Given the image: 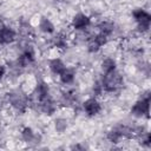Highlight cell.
Listing matches in <instances>:
<instances>
[{"instance_id": "cell-1", "label": "cell", "mask_w": 151, "mask_h": 151, "mask_svg": "<svg viewBox=\"0 0 151 151\" xmlns=\"http://www.w3.org/2000/svg\"><path fill=\"white\" fill-rule=\"evenodd\" d=\"M104 92L106 93H112L116 92L117 90H119L123 85V76L120 74V72H118L117 70L105 73L103 74V78L100 80Z\"/></svg>"}, {"instance_id": "cell-2", "label": "cell", "mask_w": 151, "mask_h": 151, "mask_svg": "<svg viewBox=\"0 0 151 151\" xmlns=\"http://www.w3.org/2000/svg\"><path fill=\"white\" fill-rule=\"evenodd\" d=\"M149 107H150V96L146 94L145 97H143L142 99L137 100L133 104L131 109V113L137 117H143V116L149 117Z\"/></svg>"}, {"instance_id": "cell-3", "label": "cell", "mask_w": 151, "mask_h": 151, "mask_svg": "<svg viewBox=\"0 0 151 151\" xmlns=\"http://www.w3.org/2000/svg\"><path fill=\"white\" fill-rule=\"evenodd\" d=\"M90 25H91V18L81 12L74 14L73 18L71 19V27L76 31L86 29L90 27Z\"/></svg>"}, {"instance_id": "cell-4", "label": "cell", "mask_w": 151, "mask_h": 151, "mask_svg": "<svg viewBox=\"0 0 151 151\" xmlns=\"http://www.w3.org/2000/svg\"><path fill=\"white\" fill-rule=\"evenodd\" d=\"M83 109L87 116H96L101 111V103L96 97H91L83 103Z\"/></svg>"}, {"instance_id": "cell-5", "label": "cell", "mask_w": 151, "mask_h": 151, "mask_svg": "<svg viewBox=\"0 0 151 151\" xmlns=\"http://www.w3.org/2000/svg\"><path fill=\"white\" fill-rule=\"evenodd\" d=\"M17 35H18V32L14 28L6 26L0 32V45H9L14 42L17 40Z\"/></svg>"}, {"instance_id": "cell-6", "label": "cell", "mask_w": 151, "mask_h": 151, "mask_svg": "<svg viewBox=\"0 0 151 151\" xmlns=\"http://www.w3.org/2000/svg\"><path fill=\"white\" fill-rule=\"evenodd\" d=\"M48 67H50V71H51L53 74L59 76V74L66 68V65H65V63H64L60 58L55 57V58H52V59L48 61Z\"/></svg>"}, {"instance_id": "cell-7", "label": "cell", "mask_w": 151, "mask_h": 151, "mask_svg": "<svg viewBox=\"0 0 151 151\" xmlns=\"http://www.w3.org/2000/svg\"><path fill=\"white\" fill-rule=\"evenodd\" d=\"M38 28L42 32V33H46V34H51L54 32V25L53 22L47 18V17H41L39 19V22H38Z\"/></svg>"}, {"instance_id": "cell-8", "label": "cell", "mask_w": 151, "mask_h": 151, "mask_svg": "<svg viewBox=\"0 0 151 151\" xmlns=\"http://www.w3.org/2000/svg\"><path fill=\"white\" fill-rule=\"evenodd\" d=\"M74 78H76V72L73 68H68L66 67L60 74H59V80L61 84L64 85H70L74 81Z\"/></svg>"}, {"instance_id": "cell-9", "label": "cell", "mask_w": 151, "mask_h": 151, "mask_svg": "<svg viewBox=\"0 0 151 151\" xmlns=\"http://www.w3.org/2000/svg\"><path fill=\"white\" fill-rule=\"evenodd\" d=\"M132 17L134 18L136 22H142V21H151V15L150 13L144 9V8H136L132 12Z\"/></svg>"}, {"instance_id": "cell-10", "label": "cell", "mask_w": 151, "mask_h": 151, "mask_svg": "<svg viewBox=\"0 0 151 151\" xmlns=\"http://www.w3.org/2000/svg\"><path fill=\"white\" fill-rule=\"evenodd\" d=\"M52 44H53V47L57 48V50L65 48L67 46V34L59 33V34L54 35L53 39H52Z\"/></svg>"}, {"instance_id": "cell-11", "label": "cell", "mask_w": 151, "mask_h": 151, "mask_svg": "<svg viewBox=\"0 0 151 151\" xmlns=\"http://www.w3.org/2000/svg\"><path fill=\"white\" fill-rule=\"evenodd\" d=\"M100 68H101L103 74L112 72V71L117 70V63L113 58H105L100 64Z\"/></svg>"}, {"instance_id": "cell-12", "label": "cell", "mask_w": 151, "mask_h": 151, "mask_svg": "<svg viewBox=\"0 0 151 151\" xmlns=\"http://www.w3.org/2000/svg\"><path fill=\"white\" fill-rule=\"evenodd\" d=\"M38 137V136L31 127H24L22 131H21V138L24 142H27V143H33Z\"/></svg>"}, {"instance_id": "cell-13", "label": "cell", "mask_w": 151, "mask_h": 151, "mask_svg": "<svg viewBox=\"0 0 151 151\" xmlns=\"http://www.w3.org/2000/svg\"><path fill=\"white\" fill-rule=\"evenodd\" d=\"M122 138H123V136H122L120 131L118 130V127H117V129H113L112 131H110V132L107 133V139H109L111 143H118Z\"/></svg>"}, {"instance_id": "cell-14", "label": "cell", "mask_w": 151, "mask_h": 151, "mask_svg": "<svg viewBox=\"0 0 151 151\" xmlns=\"http://www.w3.org/2000/svg\"><path fill=\"white\" fill-rule=\"evenodd\" d=\"M66 129H67V122H66V119H64V118H58V119L55 120V130H57V132L63 133Z\"/></svg>"}, {"instance_id": "cell-15", "label": "cell", "mask_w": 151, "mask_h": 151, "mask_svg": "<svg viewBox=\"0 0 151 151\" xmlns=\"http://www.w3.org/2000/svg\"><path fill=\"white\" fill-rule=\"evenodd\" d=\"M6 73H7V67L5 65H1L0 64V80L6 76Z\"/></svg>"}, {"instance_id": "cell-16", "label": "cell", "mask_w": 151, "mask_h": 151, "mask_svg": "<svg viewBox=\"0 0 151 151\" xmlns=\"http://www.w3.org/2000/svg\"><path fill=\"white\" fill-rule=\"evenodd\" d=\"M6 26H7V25L5 24V21H4V20L0 18V32H1V31H2V29L6 27Z\"/></svg>"}]
</instances>
